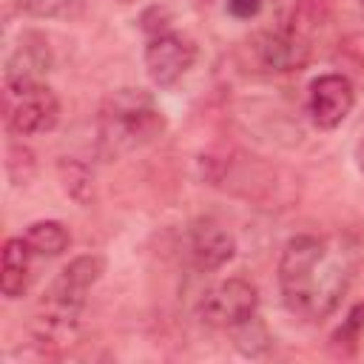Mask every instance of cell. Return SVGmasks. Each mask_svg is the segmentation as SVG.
Listing matches in <instances>:
<instances>
[{"label": "cell", "instance_id": "cell-1", "mask_svg": "<svg viewBox=\"0 0 364 364\" xmlns=\"http://www.w3.org/2000/svg\"><path fill=\"white\" fill-rule=\"evenodd\" d=\"M353 253L330 236L299 233L279 256V293L284 307L304 321H324L347 296Z\"/></svg>", "mask_w": 364, "mask_h": 364}, {"label": "cell", "instance_id": "cell-2", "mask_svg": "<svg viewBox=\"0 0 364 364\" xmlns=\"http://www.w3.org/2000/svg\"><path fill=\"white\" fill-rule=\"evenodd\" d=\"M102 273L105 259L100 253H82L74 256L48 284L31 316V338L43 355H57L77 341L88 293Z\"/></svg>", "mask_w": 364, "mask_h": 364}, {"label": "cell", "instance_id": "cell-3", "mask_svg": "<svg viewBox=\"0 0 364 364\" xmlns=\"http://www.w3.org/2000/svg\"><path fill=\"white\" fill-rule=\"evenodd\" d=\"M165 131V114L142 88H119L100 105L97 151L105 159H119L151 145Z\"/></svg>", "mask_w": 364, "mask_h": 364}, {"label": "cell", "instance_id": "cell-4", "mask_svg": "<svg viewBox=\"0 0 364 364\" xmlns=\"http://www.w3.org/2000/svg\"><path fill=\"white\" fill-rule=\"evenodd\" d=\"M3 119L17 136L48 134L60 122V100L43 80L3 77Z\"/></svg>", "mask_w": 364, "mask_h": 364}, {"label": "cell", "instance_id": "cell-5", "mask_svg": "<svg viewBox=\"0 0 364 364\" xmlns=\"http://www.w3.org/2000/svg\"><path fill=\"white\" fill-rule=\"evenodd\" d=\"M247 65L264 74H290L301 71L310 60V40L296 26H276L256 31L247 43Z\"/></svg>", "mask_w": 364, "mask_h": 364}, {"label": "cell", "instance_id": "cell-6", "mask_svg": "<svg viewBox=\"0 0 364 364\" xmlns=\"http://www.w3.org/2000/svg\"><path fill=\"white\" fill-rule=\"evenodd\" d=\"M259 313V287L245 276H230L216 282L199 299V316L205 324L219 330H236L256 318Z\"/></svg>", "mask_w": 364, "mask_h": 364}, {"label": "cell", "instance_id": "cell-7", "mask_svg": "<svg viewBox=\"0 0 364 364\" xmlns=\"http://www.w3.org/2000/svg\"><path fill=\"white\" fill-rule=\"evenodd\" d=\"M193 60H196L193 40L173 28H162V31L151 34V40L145 46V71L156 88L176 85L191 71Z\"/></svg>", "mask_w": 364, "mask_h": 364}, {"label": "cell", "instance_id": "cell-8", "mask_svg": "<svg viewBox=\"0 0 364 364\" xmlns=\"http://www.w3.org/2000/svg\"><path fill=\"white\" fill-rule=\"evenodd\" d=\"M355 105V88L344 74H318L307 91V114L310 122L321 131L338 128Z\"/></svg>", "mask_w": 364, "mask_h": 364}, {"label": "cell", "instance_id": "cell-9", "mask_svg": "<svg viewBox=\"0 0 364 364\" xmlns=\"http://www.w3.org/2000/svg\"><path fill=\"white\" fill-rule=\"evenodd\" d=\"M188 253H191V264L196 270L213 273V270H222L236 256V239L219 222L199 219V222H193V228L188 233Z\"/></svg>", "mask_w": 364, "mask_h": 364}, {"label": "cell", "instance_id": "cell-10", "mask_svg": "<svg viewBox=\"0 0 364 364\" xmlns=\"http://www.w3.org/2000/svg\"><path fill=\"white\" fill-rule=\"evenodd\" d=\"M48 68H51V48L48 40L37 31H26L6 60V77L14 80H43Z\"/></svg>", "mask_w": 364, "mask_h": 364}, {"label": "cell", "instance_id": "cell-11", "mask_svg": "<svg viewBox=\"0 0 364 364\" xmlns=\"http://www.w3.org/2000/svg\"><path fill=\"white\" fill-rule=\"evenodd\" d=\"M31 247L23 236H11L3 245V264H0V290L6 299H23L31 284Z\"/></svg>", "mask_w": 364, "mask_h": 364}, {"label": "cell", "instance_id": "cell-12", "mask_svg": "<svg viewBox=\"0 0 364 364\" xmlns=\"http://www.w3.org/2000/svg\"><path fill=\"white\" fill-rule=\"evenodd\" d=\"M26 245L31 247L34 256H46V259H54V256H63L71 245V230L57 222V219H40V222H31L23 233Z\"/></svg>", "mask_w": 364, "mask_h": 364}, {"label": "cell", "instance_id": "cell-13", "mask_svg": "<svg viewBox=\"0 0 364 364\" xmlns=\"http://www.w3.org/2000/svg\"><path fill=\"white\" fill-rule=\"evenodd\" d=\"M60 173H63V185H65V193L71 199H77L80 205H88L94 199V176L85 165L80 162H60Z\"/></svg>", "mask_w": 364, "mask_h": 364}, {"label": "cell", "instance_id": "cell-14", "mask_svg": "<svg viewBox=\"0 0 364 364\" xmlns=\"http://www.w3.org/2000/svg\"><path fill=\"white\" fill-rule=\"evenodd\" d=\"M17 9L37 20H65L74 17L80 9V0H14Z\"/></svg>", "mask_w": 364, "mask_h": 364}, {"label": "cell", "instance_id": "cell-15", "mask_svg": "<svg viewBox=\"0 0 364 364\" xmlns=\"http://www.w3.org/2000/svg\"><path fill=\"white\" fill-rule=\"evenodd\" d=\"M364 327V304L361 307H355L350 316H347V321H344V327L336 333V341L341 344V341H355V336H358V330Z\"/></svg>", "mask_w": 364, "mask_h": 364}, {"label": "cell", "instance_id": "cell-16", "mask_svg": "<svg viewBox=\"0 0 364 364\" xmlns=\"http://www.w3.org/2000/svg\"><path fill=\"white\" fill-rule=\"evenodd\" d=\"M264 0H228V11L236 17V20H250L262 11Z\"/></svg>", "mask_w": 364, "mask_h": 364}, {"label": "cell", "instance_id": "cell-17", "mask_svg": "<svg viewBox=\"0 0 364 364\" xmlns=\"http://www.w3.org/2000/svg\"><path fill=\"white\" fill-rule=\"evenodd\" d=\"M353 159H355L358 171H364V134L358 136V142H355V148H353Z\"/></svg>", "mask_w": 364, "mask_h": 364}, {"label": "cell", "instance_id": "cell-18", "mask_svg": "<svg viewBox=\"0 0 364 364\" xmlns=\"http://www.w3.org/2000/svg\"><path fill=\"white\" fill-rule=\"evenodd\" d=\"M119 3H134V0H119Z\"/></svg>", "mask_w": 364, "mask_h": 364}, {"label": "cell", "instance_id": "cell-19", "mask_svg": "<svg viewBox=\"0 0 364 364\" xmlns=\"http://www.w3.org/2000/svg\"><path fill=\"white\" fill-rule=\"evenodd\" d=\"M361 6H364V0H361Z\"/></svg>", "mask_w": 364, "mask_h": 364}]
</instances>
